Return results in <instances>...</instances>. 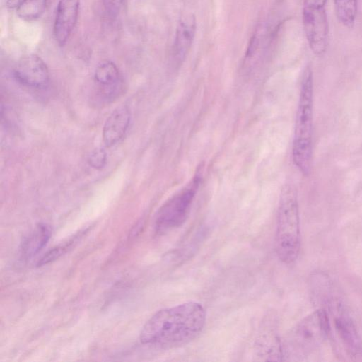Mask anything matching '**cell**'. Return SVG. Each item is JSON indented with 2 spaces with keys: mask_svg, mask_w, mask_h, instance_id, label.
<instances>
[{
  "mask_svg": "<svg viewBox=\"0 0 362 362\" xmlns=\"http://www.w3.org/2000/svg\"><path fill=\"white\" fill-rule=\"evenodd\" d=\"M206 312L202 305L187 302L156 312L144 325L143 344L177 348L194 339L202 331Z\"/></svg>",
  "mask_w": 362,
  "mask_h": 362,
  "instance_id": "1",
  "label": "cell"
},
{
  "mask_svg": "<svg viewBox=\"0 0 362 362\" xmlns=\"http://www.w3.org/2000/svg\"><path fill=\"white\" fill-rule=\"evenodd\" d=\"M314 83L310 66L304 69L297 107L292 147L293 161L304 175L311 170L313 141Z\"/></svg>",
  "mask_w": 362,
  "mask_h": 362,
  "instance_id": "2",
  "label": "cell"
},
{
  "mask_svg": "<svg viewBox=\"0 0 362 362\" xmlns=\"http://www.w3.org/2000/svg\"><path fill=\"white\" fill-rule=\"evenodd\" d=\"M300 247V216L296 188L285 185L281 190L277 213L276 250L285 264L295 262Z\"/></svg>",
  "mask_w": 362,
  "mask_h": 362,
  "instance_id": "3",
  "label": "cell"
},
{
  "mask_svg": "<svg viewBox=\"0 0 362 362\" xmlns=\"http://www.w3.org/2000/svg\"><path fill=\"white\" fill-rule=\"evenodd\" d=\"M331 334L327 313L318 308L290 332L282 345L284 356L290 360H300L316 350Z\"/></svg>",
  "mask_w": 362,
  "mask_h": 362,
  "instance_id": "4",
  "label": "cell"
},
{
  "mask_svg": "<svg viewBox=\"0 0 362 362\" xmlns=\"http://www.w3.org/2000/svg\"><path fill=\"white\" fill-rule=\"evenodd\" d=\"M332 287L327 289L315 300L320 308L327 313L331 327L346 351L356 356L362 350V342L356 325L344 303L333 294Z\"/></svg>",
  "mask_w": 362,
  "mask_h": 362,
  "instance_id": "5",
  "label": "cell"
},
{
  "mask_svg": "<svg viewBox=\"0 0 362 362\" xmlns=\"http://www.w3.org/2000/svg\"><path fill=\"white\" fill-rule=\"evenodd\" d=\"M327 0H303V25L308 45L316 56L323 55L327 48L329 22Z\"/></svg>",
  "mask_w": 362,
  "mask_h": 362,
  "instance_id": "6",
  "label": "cell"
},
{
  "mask_svg": "<svg viewBox=\"0 0 362 362\" xmlns=\"http://www.w3.org/2000/svg\"><path fill=\"white\" fill-rule=\"evenodd\" d=\"M200 177L192 180L180 191L169 199L159 209L156 227L165 231L180 226L186 220L199 185Z\"/></svg>",
  "mask_w": 362,
  "mask_h": 362,
  "instance_id": "7",
  "label": "cell"
},
{
  "mask_svg": "<svg viewBox=\"0 0 362 362\" xmlns=\"http://www.w3.org/2000/svg\"><path fill=\"white\" fill-rule=\"evenodd\" d=\"M16 78L22 84L32 88H42L49 81V71L44 61L36 54L22 57L14 69Z\"/></svg>",
  "mask_w": 362,
  "mask_h": 362,
  "instance_id": "8",
  "label": "cell"
},
{
  "mask_svg": "<svg viewBox=\"0 0 362 362\" xmlns=\"http://www.w3.org/2000/svg\"><path fill=\"white\" fill-rule=\"evenodd\" d=\"M79 0H59L54 23L53 33L56 42L64 46L77 22Z\"/></svg>",
  "mask_w": 362,
  "mask_h": 362,
  "instance_id": "9",
  "label": "cell"
},
{
  "mask_svg": "<svg viewBox=\"0 0 362 362\" xmlns=\"http://www.w3.org/2000/svg\"><path fill=\"white\" fill-rule=\"evenodd\" d=\"M196 30V18L192 13L183 15L179 20L175 42L173 57L176 64L183 62L193 42Z\"/></svg>",
  "mask_w": 362,
  "mask_h": 362,
  "instance_id": "10",
  "label": "cell"
},
{
  "mask_svg": "<svg viewBox=\"0 0 362 362\" xmlns=\"http://www.w3.org/2000/svg\"><path fill=\"white\" fill-rule=\"evenodd\" d=\"M130 122V112L125 105L117 107L106 119L103 139L106 146L115 145L124 135Z\"/></svg>",
  "mask_w": 362,
  "mask_h": 362,
  "instance_id": "11",
  "label": "cell"
},
{
  "mask_svg": "<svg viewBox=\"0 0 362 362\" xmlns=\"http://www.w3.org/2000/svg\"><path fill=\"white\" fill-rule=\"evenodd\" d=\"M95 82L103 87L107 96H114L117 88H119L120 74L118 68L111 61L101 62L96 68L94 74Z\"/></svg>",
  "mask_w": 362,
  "mask_h": 362,
  "instance_id": "12",
  "label": "cell"
},
{
  "mask_svg": "<svg viewBox=\"0 0 362 362\" xmlns=\"http://www.w3.org/2000/svg\"><path fill=\"white\" fill-rule=\"evenodd\" d=\"M51 229L46 224H39L21 243V252L24 258L37 254L49 240Z\"/></svg>",
  "mask_w": 362,
  "mask_h": 362,
  "instance_id": "13",
  "label": "cell"
},
{
  "mask_svg": "<svg viewBox=\"0 0 362 362\" xmlns=\"http://www.w3.org/2000/svg\"><path fill=\"white\" fill-rule=\"evenodd\" d=\"M267 334L261 335L257 341V356L264 361H281L284 357L283 346L275 334Z\"/></svg>",
  "mask_w": 362,
  "mask_h": 362,
  "instance_id": "14",
  "label": "cell"
},
{
  "mask_svg": "<svg viewBox=\"0 0 362 362\" xmlns=\"http://www.w3.org/2000/svg\"><path fill=\"white\" fill-rule=\"evenodd\" d=\"M338 21L348 28L354 26L356 16L357 0H333Z\"/></svg>",
  "mask_w": 362,
  "mask_h": 362,
  "instance_id": "15",
  "label": "cell"
},
{
  "mask_svg": "<svg viewBox=\"0 0 362 362\" xmlns=\"http://www.w3.org/2000/svg\"><path fill=\"white\" fill-rule=\"evenodd\" d=\"M48 0H23L16 8L17 15L28 21L39 18L45 12Z\"/></svg>",
  "mask_w": 362,
  "mask_h": 362,
  "instance_id": "16",
  "label": "cell"
},
{
  "mask_svg": "<svg viewBox=\"0 0 362 362\" xmlns=\"http://www.w3.org/2000/svg\"><path fill=\"white\" fill-rule=\"evenodd\" d=\"M107 160L105 151L103 148H97L94 150L88 158L90 165L95 169L103 168Z\"/></svg>",
  "mask_w": 362,
  "mask_h": 362,
  "instance_id": "17",
  "label": "cell"
},
{
  "mask_svg": "<svg viewBox=\"0 0 362 362\" xmlns=\"http://www.w3.org/2000/svg\"><path fill=\"white\" fill-rule=\"evenodd\" d=\"M69 243L59 246L52 250H49L47 254H45L43 257L38 262V265L42 266L44 264H47L54 259H57L59 256H61L65 250L67 249L68 245Z\"/></svg>",
  "mask_w": 362,
  "mask_h": 362,
  "instance_id": "18",
  "label": "cell"
},
{
  "mask_svg": "<svg viewBox=\"0 0 362 362\" xmlns=\"http://www.w3.org/2000/svg\"><path fill=\"white\" fill-rule=\"evenodd\" d=\"M124 0H103V4L107 16L115 18L122 6Z\"/></svg>",
  "mask_w": 362,
  "mask_h": 362,
  "instance_id": "19",
  "label": "cell"
},
{
  "mask_svg": "<svg viewBox=\"0 0 362 362\" xmlns=\"http://www.w3.org/2000/svg\"><path fill=\"white\" fill-rule=\"evenodd\" d=\"M23 0H7V6L9 8H17Z\"/></svg>",
  "mask_w": 362,
  "mask_h": 362,
  "instance_id": "20",
  "label": "cell"
}]
</instances>
